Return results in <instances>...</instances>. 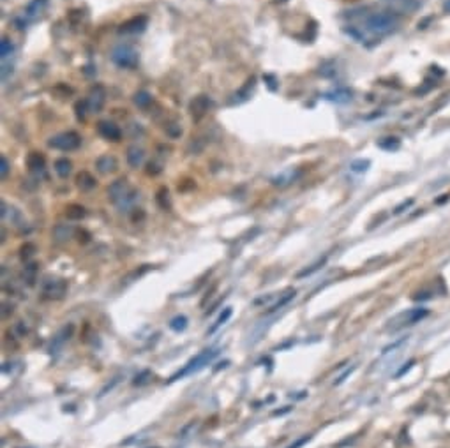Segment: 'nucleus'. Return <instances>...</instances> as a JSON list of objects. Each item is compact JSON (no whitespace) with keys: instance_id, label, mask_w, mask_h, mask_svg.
Segmentation results:
<instances>
[{"instance_id":"nucleus-6","label":"nucleus","mask_w":450,"mask_h":448,"mask_svg":"<svg viewBox=\"0 0 450 448\" xmlns=\"http://www.w3.org/2000/svg\"><path fill=\"white\" fill-rule=\"evenodd\" d=\"M65 291H67V282L64 279L48 277L46 281L42 282V295H46L48 298L59 300L65 295Z\"/></svg>"},{"instance_id":"nucleus-10","label":"nucleus","mask_w":450,"mask_h":448,"mask_svg":"<svg viewBox=\"0 0 450 448\" xmlns=\"http://www.w3.org/2000/svg\"><path fill=\"white\" fill-rule=\"evenodd\" d=\"M104 104V88L102 87H96L90 92V97H88V106H90V111H99Z\"/></svg>"},{"instance_id":"nucleus-36","label":"nucleus","mask_w":450,"mask_h":448,"mask_svg":"<svg viewBox=\"0 0 450 448\" xmlns=\"http://www.w3.org/2000/svg\"><path fill=\"white\" fill-rule=\"evenodd\" d=\"M0 173H2V178H5L7 176V171H9V164H7V159L5 157H0Z\"/></svg>"},{"instance_id":"nucleus-28","label":"nucleus","mask_w":450,"mask_h":448,"mask_svg":"<svg viewBox=\"0 0 450 448\" xmlns=\"http://www.w3.org/2000/svg\"><path fill=\"white\" fill-rule=\"evenodd\" d=\"M14 333L18 337H27L28 333H30V325L27 321H18V323L14 325Z\"/></svg>"},{"instance_id":"nucleus-32","label":"nucleus","mask_w":450,"mask_h":448,"mask_svg":"<svg viewBox=\"0 0 450 448\" xmlns=\"http://www.w3.org/2000/svg\"><path fill=\"white\" fill-rule=\"evenodd\" d=\"M293 178H295L293 173H283V175L275 176L272 182H274L275 185H286V184H290V182H293Z\"/></svg>"},{"instance_id":"nucleus-33","label":"nucleus","mask_w":450,"mask_h":448,"mask_svg":"<svg viewBox=\"0 0 450 448\" xmlns=\"http://www.w3.org/2000/svg\"><path fill=\"white\" fill-rule=\"evenodd\" d=\"M367 166H369V161H362V159H358V161H355L352 164V170L357 171V173H362V171L367 170Z\"/></svg>"},{"instance_id":"nucleus-19","label":"nucleus","mask_w":450,"mask_h":448,"mask_svg":"<svg viewBox=\"0 0 450 448\" xmlns=\"http://www.w3.org/2000/svg\"><path fill=\"white\" fill-rule=\"evenodd\" d=\"M232 312H233V311H232V307H226V309H224L223 312L219 314V318L215 319V323H214L212 327L209 328V332H207V333H209V335H212V333H215V332H217L219 328L223 327V325L226 323L228 319L232 318Z\"/></svg>"},{"instance_id":"nucleus-8","label":"nucleus","mask_w":450,"mask_h":448,"mask_svg":"<svg viewBox=\"0 0 450 448\" xmlns=\"http://www.w3.org/2000/svg\"><path fill=\"white\" fill-rule=\"evenodd\" d=\"M73 330H75V327L73 325H65L64 328H60L59 330V333H57L55 337H53V341H51V348L50 351L53 353V355H57V353L60 351L62 348H64V344L71 339V335H73Z\"/></svg>"},{"instance_id":"nucleus-41","label":"nucleus","mask_w":450,"mask_h":448,"mask_svg":"<svg viewBox=\"0 0 450 448\" xmlns=\"http://www.w3.org/2000/svg\"><path fill=\"white\" fill-rule=\"evenodd\" d=\"M290 411H292V408H290V406H286V408H284V409H275V411L272 413V415H274V416H277V415H284V413H290Z\"/></svg>"},{"instance_id":"nucleus-4","label":"nucleus","mask_w":450,"mask_h":448,"mask_svg":"<svg viewBox=\"0 0 450 448\" xmlns=\"http://www.w3.org/2000/svg\"><path fill=\"white\" fill-rule=\"evenodd\" d=\"M108 196H110V199H112L113 203H117L120 208H127L131 201L135 199L133 191H131L129 184H127L125 178L113 182V184L110 185V189H108Z\"/></svg>"},{"instance_id":"nucleus-17","label":"nucleus","mask_w":450,"mask_h":448,"mask_svg":"<svg viewBox=\"0 0 450 448\" xmlns=\"http://www.w3.org/2000/svg\"><path fill=\"white\" fill-rule=\"evenodd\" d=\"M325 97L329 101H335V102H348L352 99V92L346 90V88H337L334 92L325 94Z\"/></svg>"},{"instance_id":"nucleus-29","label":"nucleus","mask_w":450,"mask_h":448,"mask_svg":"<svg viewBox=\"0 0 450 448\" xmlns=\"http://www.w3.org/2000/svg\"><path fill=\"white\" fill-rule=\"evenodd\" d=\"M150 379H152V372H150V370H141V372L135 378L133 385H135V387H141V385L149 383Z\"/></svg>"},{"instance_id":"nucleus-25","label":"nucleus","mask_w":450,"mask_h":448,"mask_svg":"<svg viewBox=\"0 0 450 448\" xmlns=\"http://www.w3.org/2000/svg\"><path fill=\"white\" fill-rule=\"evenodd\" d=\"M170 328H172L173 332H184L187 328V318L186 316H175L170 321Z\"/></svg>"},{"instance_id":"nucleus-14","label":"nucleus","mask_w":450,"mask_h":448,"mask_svg":"<svg viewBox=\"0 0 450 448\" xmlns=\"http://www.w3.org/2000/svg\"><path fill=\"white\" fill-rule=\"evenodd\" d=\"M96 166L101 173H112V171L117 170V159L113 156H102V157L98 159Z\"/></svg>"},{"instance_id":"nucleus-1","label":"nucleus","mask_w":450,"mask_h":448,"mask_svg":"<svg viewBox=\"0 0 450 448\" xmlns=\"http://www.w3.org/2000/svg\"><path fill=\"white\" fill-rule=\"evenodd\" d=\"M399 23V16L394 13H387V11H380V13H372L366 18V27L369 32L372 34H389L392 32Z\"/></svg>"},{"instance_id":"nucleus-30","label":"nucleus","mask_w":450,"mask_h":448,"mask_svg":"<svg viewBox=\"0 0 450 448\" xmlns=\"http://www.w3.org/2000/svg\"><path fill=\"white\" fill-rule=\"evenodd\" d=\"M13 50H14V46L11 44L9 39H2V44H0V57H2V58H7V57L13 53Z\"/></svg>"},{"instance_id":"nucleus-35","label":"nucleus","mask_w":450,"mask_h":448,"mask_svg":"<svg viewBox=\"0 0 450 448\" xmlns=\"http://www.w3.org/2000/svg\"><path fill=\"white\" fill-rule=\"evenodd\" d=\"M34 251H36V247H34L32 244H27L25 247H21V258H23V259H28L30 256L34 254Z\"/></svg>"},{"instance_id":"nucleus-15","label":"nucleus","mask_w":450,"mask_h":448,"mask_svg":"<svg viewBox=\"0 0 450 448\" xmlns=\"http://www.w3.org/2000/svg\"><path fill=\"white\" fill-rule=\"evenodd\" d=\"M127 162L131 168H139L143 162V150L138 147H129L127 148Z\"/></svg>"},{"instance_id":"nucleus-26","label":"nucleus","mask_w":450,"mask_h":448,"mask_svg":"<svg viewBox=\"0 0 450 448\" xmlns=\"http://www.w3.org/2000/svg\"><path fill=\"white\" fill-rule=\"evenodd\" d=\"M399 145L401 143L397 138H385V139H381V141H378V147L383 148V150H397Z\"/></svg>"},{"instance_id":"nucleus-23","label":"nucleus","mask_w":450,"mask_h":448,"mask_svg":"<svg viewBox=\"0 0 450 448\" xmlns=\"http://www.w3.org/2000/svg\"><path fill=\"white\" fill-rule=\"evenodd\" d=\"M55 171L60 178H65V176L71 173V162L67 161V159H59V161L55 162Z\"/></svg>"},{"instance_id":"nucleus-2","label":"nucleus","mask_w":450,"mask_h":448,"mask_svg":"<svg viewBox=\"0 0 450 448\" xmlns=\"http://www.w3.org/2000/svg\"><path fill=\"white\" fill-rule=\"evenodd\" d=\"M427 314H429V311L426 307H413V309L403 311V312H399L397 316H394V318L390 319L389 325H387V330L389 332H399V330L417 325Z\"/></svg>"},{"instance_id":"nucleus-5","label":"nucleus","mask_w":450,"mask_h":448,"mask_svg":"<svg viewBox=\"0 0 450 448\" xmlns=\"http://www.w3.org/2000/svg\"><path fill=\"white\" fill-rule=\"evenodd\" d=\"M112 60L117 65H120V67H135L136 62H138V55L131 46L120 44V46H117L112 51Z\"/></svg>"},{"instance_id":"nucleus-31","label":"nucleus","mask_w":450,"mask_h":448,"mask_svg":"<svg viewBox=\"0 0 450 448\" xmlns=\"http://www.w3.org/2000/svg\"><path fill=\"white\" fill-rule=\"evenodd\" d=\"M44 4H46V0H34L32 4L28 5L27 13L30 14V16H34V14L41 13V9H42V7H44Z\"/></svg>"},{"instance_id":"nucleus-37","label":"nucleus","mask_w":450,"mask_h":448,"mask_svg":"<svg viewBox=\"0 0 450 448\" xmlns=\"http://www.w3.org/2000/svg\"><path fill=\"white\" fill-rule=\"evenodd\" d=\"M413 364H415V360H410L408 364H404V367H403V369H401V370H397V372H395V378H401V376H403L404 372H408V370L411 369V365H413Z\"/></svg>"},{"instance_id":"nucleus-20","label":"nucleus","mask_w":450,"mask_h":448,"mask_svg":"<svg viewBox=\"0 0 450 448\" xmlns=\"http://www.w3.org/2000/svg\"><path fill=\"white\" fill-rule=\"evenodd\" d=\"M2 217H4L5 221L13 222V224H16V222L21 221V215H20L18 210L13 208V207H7L5 203H2ZM16 226H18V224H16Z\"/></svg>"},{"instance_id":"nucleus-21","label":"nucleus","mask_w":450,"mask_h":448,"mask_svg":"<svg viewBox=\"0 0 450 448\" xmlns=\"http://www.w3.org/2000/svg\"><path fill=\"white\" fill-rule=\"evenodd\" d=\"M327 263V256H323V258H320L318 261H314L313 265H309L307 268H304V270H300V272L297 273V277L298 279H304V277H307V275H311V273H314L316 270H320L323 265Z\"/></svg>"},{"instance_id":"nucleus-24","label":"nucleus","mask_w":450,"mask_h":448,"mask_svg":"<svg viewBox=\"0 0 450 448\" xmlns=\"http://www.w3.org/2000/svg\"><path fill=\"white\" fill-rule=\"evenodd\" d=\"M85 208L83 207H79V205H71V207H67L65 208V215L69 219H83L85 217Z\"/></svg>"},{"instance_id":"nucleus-12","label":"nucleus","mask_w":450,"mask_h":448,"mask_svg":"<svg viewBox=\"0 0 450 448\" xmlns=\"http://www.w3.org/2000/svg\"><path fill=\"white\" fill-rule=\"evenodd\" d=\"M295 295H297V291H295V290H292V288H290V290H286V291L283 293V295H279V298L274 302V304L270 305L269 312H275V311L283 309L284 305L290 304V302H292L293 298H295Z\"/></svg>"},{"instance_id":"nucleus-13","label":"nucleus","mask_w":450,"mask_h":448,"mask_svg":"<svg viewBox=\"0 0 450 448\" xmlns=\"http://www.w3.org/2000/svg\"><path fill=\"white\" fill-rule=\"evenodd\" d=\"M207 110H209V99H207V97L200 96L191 102V111H193V117H195V118L203 117Z\"/></svg>"},{"instance_id":"nucleus-11","label":"nucleus","mask_w":450,"mask_h":448,"mask_svg":"<svg viewBox=\"0 0 450 448\" xmlns=\"http://www.w3.org/2000/svg\"><path fill=\"white\" fill-rule=\"evenodd\" d=\"M145 25H147V18H145V16H139V18H133V19H129V21H125V23L122 25L120 32H124V34L141 32V30L145 28Z\"/></svg>"},{"instance_id":"nucleus-27","label":"nucleus","mask_w":450,"mask_h":448,"mask_svg":"<svg viewBox=\"0 0 450 448\" xmlns=\"http://www.w3.org/2000/svg\"><path fill=\"white\" fill-rule=\"evenodd\" d=\"M150 101H152V97H150V94L149 92H138L135 96V102H136V106H139V108H145V106H149L150 104Z\"/></svg>"},{"instance_id":"nucleus-16","label":"nucleus","mask_w":450,"mask_h":448,"mask_svg":"<svg viewBox=\"0 0 450 448\" xmlns=\"http://www.w3.org/2000/svg\"><path fill=\"white\" fill-rule=\"evenodd\" d=\"M76 184H78V187L79 189H83V191H88V189H94L96 187V178H94L88 171H81L78 176H76Z\"/></svg>"},{"instance_id":"nucleus-39","label":"nucleus","mask_w":450,"mask_h":448,"mask_svg":"<svg viewBox=\"0 0 450 448\" xmlns=\"http://www.w3.org/2000/svg\"><path fill=\"white\" fill-rule=\"evenodd\" d=\"M117 383H118V378H115V379H113V383H108L106 387H104V388H102V390H101V393H99V395H101V397H102V395H104V393H106L108 390H112V388L115 387Z\"/></svg>"},{"instance_id":"nucleus-34","label":"nucleus","mask_w":450,"mask_h":448,"mask_svg":"<svg viewBox=\"0 0 450 448\" xmlns=\"http://www.w3.org/2000/svg\"><path fill=\"white\" fill-rule=\"evenodd\" d=\"M311 438H313L311 434L302 436L300 439H297V441H293V443L290 445V447H288V448H300V447H304V445H306V443H309V441H311Z\"/></svg>"},{"instance_id":"nucleus-42","label":"nucleus","mask_w":450,"mask_h":448,"mask_svg":"<svg viewBox=\"0 0 450 448\" xmlns=\"http://www.w3.org/2000/svg\"><path fill=\"white\" fill-rule=\"evenodd\" d=\"M445 9L450 13V0H447V2H445Z\"/></svg>"},{"instance_id":"nucleus-38","label":"nucleus","mask_w":450,"mask_h":448,"mask_svg":"<svg viewBox=\"0 0 450 448\" xmlns=\"http://www.w3.org/2000/svg\"><path fill=\"white\" fill-rule=\"evenodd\" d=\"M411 203H413V199H408V201H404L403 205H399V207H395L394 214H401V212H404V208H408Z\"/></svg>"},{"instance_id":"nucleus-40","label":"nucleus","mask_w":450,"mask_h":448,"mask_svg":"<svg viewBox=\"0 0 450 448\" xmlns=\"http://www.w3.org/2000/svg\"><path fill=\"white\" fill-rule=\"evenodd\" d=\"M404 342V339H401V341H397V342H394V344H390V346H387L385 350H383V353H389V351H392V350H395L397 346H401Z\"/></svg>"},{"instance_id":"nucleus-9","label":"nucleus","mask_w":450,"mask_h":448,"mask_svg":"<svg viewBox=\"0 0 450 448\" xmlns=\"http://www.w3.org/2000/svg\"><path fill=\"white\" fill-rule=\"evenodd\" d=\"M98 129L101 133V136H104L106 139H112V141H118L122 136L120 129L113 122H99Z\"/></svg>"},{"instance_id":"nucleus-7","label":"nucleus","mask_w":450,"mask_h":448,"mask_svg":"<svg viewBox=\"0 0 450 448\" xmlns=\"http://www.w3.org/2000/svg\"><path fill=\"white\" fill-rule=\"evenodd\" d=\"M79 143L81 139L76 133H62L50 139V147L59 148V150H75L79 147Z\"/></svg>"},{"instance_id":"nucleus-18","label":"nucleus","mask_w":450,"mask_h":448,"mask_svg":"<svg viewBox=\"0 0 450 448\" xmlns=\"http://www.w3.org/2000/svg\"><path fill=\"white\" fill-rule=\"evenodd\" d=\"M73 233H75V230L71 226H67V224H59V226H55V230H53V236H55L59 242L69 240L71 236H73Z\"/></svg>"},{"instance_id":"nucleus-22","label":"nucleus","mask_w":450,"mask_h":448,"mask_svg":"<svg viewBox=\"0 0 450 448\" xmlns=\"http://www.w3.org/2000/svg\"><path fill=\"white\" fill-rule=\"evenodd\" d=\"M27 164L32 171H42V168H44V157H42L41 154L32 152L30 156H28Z\"/></svg>"},{"instance_id":"nucleus-3","label":"nucleus","mask_w":450,"mask_h":448,"mask_svg":"<svg viewBox=\"0 0 450 448\" xmlns=\"http://www.w3.org/2000/svg\"><path fill=\"white\" fill-rule=\"evenodd\" d=\"M219 355V350H205V351L198 353V355L195 356V358H191L189 362H187L184 367H182L176 374H173L172 378L168 379L170 383H173V381H176V379L180 378H186V376L193 374V372H198V370H201L205 367V365H209L210 362L215 358V356Z\"/></svg>"}]
</instances>
